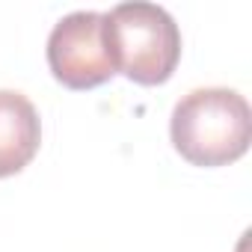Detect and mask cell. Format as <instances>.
<instances>
[{
    "instance_id": "1",
    "label": "cell",
    "mask_w": 252,
    "mask_h": 252,
    "mask_svg": "<svg viewBox=\"0 0 252 252\" xmlns=\"http://www.w3.org/2000/svg\"><path fill=\"white\" fill-rule=\"evenodd\" d=\"M169 137L175 152L202 169L228 166L246 155L252 137L249 101L225 86L187 92L169 119Z\"/></svg>"
},
{
    "instance_id": "2",
    "label": "cell",
    "mask_w": 252,
    "mask_h": 252,
    "mask_svg": "<svg viewBox=\"0 0 252 252\" xmlns=\"http://www.w3.org/2000/svg\"><path fill=\"white\" fill-rule=\"evenodd\" d=\"M104 42L116 74L140 86L166 83L181 60V30L158 3H119L104 12Z\"/></svg>"
},
{
    "instance_id": "3",
    "label": "cell",
    "mask_w": 252,
    "mask_h": 252,
    "mask_svg": "<svg viewBox=\"0 0 252 252\" xmlns=\"http://www.w3.org/2000/svg\"><path fill=\"white\" fill-rule=\"evenodd\" d=\"M51 74L68 89H95L116 68L104 42V12H71L60 18L48 36Z\"/></svg>"
},
{
    "instance_id": "4",
    "label": "cell",
    "mask_w": 252,
    "mask_h": 252,
    "mask_svg": "<svg viewBox=\"0 0 252 252\" xmlns=\"http://www.w3.org/2000/svg\"><path fill=\"white\" fill-rule=\"evenodd\" d=\"M42 122L33 101L21 92L0 89V178L21 172L39 152Z\"/></svg>"
}]
</instances>
